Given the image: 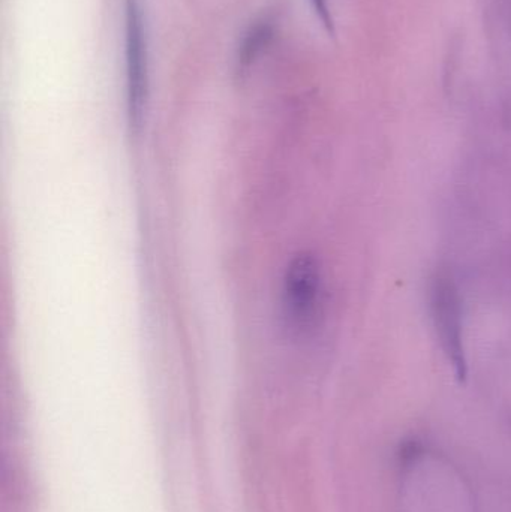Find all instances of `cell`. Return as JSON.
I'll return each instance as SVG.
<instances>
[{"mask_svg":"<svg viewBox=\"0 0 511 512\" xmlns=\"http://www.w3.org/2000/svg\"><path fill=\"white\" fill-rule=\"evenodd\" d=\"M324 280L320 262L311 254L291 259L282 283V309L285 321L297 333L317 327L323 312Z\"/></svg>","mask_w":511,"mask_h":512,"instance_id":"obj_2","label":"cell"},{"mask_svg":"<svg viewBox=\"0 0 511 512\" xmlns=\"http://www.w3.org/2000/svg\"><path fill=\"white\" fill-rule=\"evenodd\" d=\"M428 307L441 351L452 366L456 378L464 382L468 376L464 306L458 283L444 268H438L429 277Z\"/></svg>","mask_w":511,"mask_h":512,"instance_id":"obj_1","label":"cell"},{"mask_svg":"<svg viewBox=\"0 0 511 512\" xmlns=\"http://www.w3.org/2000/svg\"><path fill=\"white\" fill-rule=\"evenodd\" d=\"M126 95L129 122L140 128L147 102L146 38L137 0H126Z\"/></svg>","mask_w":511,"mask_h":512,"instance_id":"obj_3","label":"cell"},{"mask_svg":"<svg viewBox=\"0 0 511 512\" xmlns=\"http://www.w3.org/2000/svg\"><path fill=\"white\" fill-rule=\"evenodd\" d=\"M311 2L327 32L333 33V18L332 14H330L329 0H311Z\"/></svg>","mask_w":511,"mask_h":512,"instance_id":"obj_4","label":"cell"}]
</instances>
